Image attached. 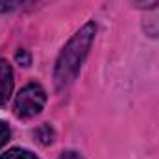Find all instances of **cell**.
Returning <instances> with one entry per match:
<instances>
[{"label":"cell","instance_id":"6da1fadb","mask_svg":"<svg viewBox=\"0 0 159 159\" xmlns=\"http://www.w3.org/2000/svg\"><path fill=\"white\" fill-rule=\"evenodd\" d=\"M94 35H96V24L94 20H89L63 46V50L57 56L56 67H54V83L57 91L67 89L76 80V76L80 74V69L93 46Z\"/></svg>","mask_w":159,"mask_h":159},{"label":"cell","instance_id":"7a4b0ae2","mask_svg":"<svg viewBox=\"0 0 159 159\" xmlns=\"http://www.w3.org/2000/svg\"><path fill=\"white\" fill-rule=\"evenodd\" d=\"M44 104H46V93H44V89L41 87L39 83H28V85H24L19 91V94L15 98L13 109H15L17 117H20V119H32V117L39 115L41 111H43Z\"/></svg>","mask_w":159,"mask_h":159},{"label":"cell","instance_id":"3957f363","mask_svg":"<svg viewBox=\"0 0 159 159\" xmlns=\"http://www.w3.org/2000/svg\"><path fill=\"white\" fill-rule=\"evenodd\" d=\"M13 69L6 59H0V107L6 106L13 93Z\"/></svg>","mask_w":159,"mask_h":159},{"label":"cell","instance_id":"277c9868","mask_svg":"<svg viewBox=\"0 0 159 159\" xmlns=\"http://www.w3.org/2000/svg\"><path fill=\"white\" fill-rule=\"evenodd\" d=\"M143 30L148 37H159V4L148 9L143 20Z\"/></svg>","mask_w":159,"mask_h":159},{"label":"cell","instance_id":"5b68a950","mask_svg":"<svg viewBox=\"0 0 159 159\" xmlns=\"http://www.w3.org/2000/svg\"><path fill=\"white\" fill-rule=\"evenodd\" d=\"M34 0H0V13H11L32 6Z\"/></svg>","mask_w":159,"mask_h":159},{"label":"cell","instance_id":"8992f818","mask_svg":"<svg viewBox=\"0 0 159 159\" xmlns=\"http://www.w3.org/2000/svg\"><path fill=\"white\" fill-rule=\"evenodd\" d=\"M0 159H37L35 154H32L30 150H24V148H11L7 150L6 154H2Z\"/></svg>","mask_w":159,"mask_h":159},{"label":"cell","instance_id":"52a82bcc","mask_svg":"<svg viewBox=\"0 0 159 159\" xmlns=\"http://www.w3.org/2000/svg\"><path fill=\"white\" fill-rule=\"evenodd\" d=\"M9 137H11V129H9V126H7L6 122L0 120V148L9 141Z\"/></svg>","mask_w":159,"mask_h":159},{"label":"cell","instance_id":"ba28073f","mask_svg":"<svg viewBox=\"0 0 159 159\" xmlns=\"http://www.w3.org/2000/svg\"><path fill=\"white\" fill-rule=\"evenodd\" d=\"M135 4L139 7H144V9H152L154 6H157L159 0H135Z\"/></svg>","mask_w":159,"mask_h":159},{"label":"cell","instance_id":"9c48e42d","mask_svg":"<svg viewBox=\"0 0 159 159\" xmlns=\"http://www.w3.org/2000/svg\"><path fill=\"white\" fill-rule=\"evenodd\" d=\"M57 159H81V156H80L78 152H74V150H67V152H63Z\"/></svg>","mask_w":159,"mask_h":159}]
</instances>
